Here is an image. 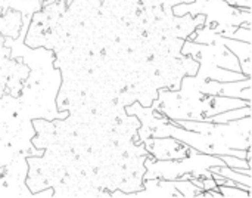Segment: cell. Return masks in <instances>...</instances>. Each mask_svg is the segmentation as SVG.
Listing matches in <instances>:
<instances>
[{"mask_svg":"<svg viewBox=\"0 0 252 198\" xmlns=\"http://www.w3.org/2000/svg\"><path fill=\"white\" fill-rule=\"evenodd\" d=\"M219 191L223 197L227 198H250L251 193L239 188V187H227V185H219Z\"/></svg>","mask_w":252,"mask_h":198,"instance_id":"4","label":"cell"},{"mask_svg":"<svg viewBox=\"0 0 252 198\" xmlns=\"http://www.w3.org/2000/svg\"><path fill=\"white\" fill-rule=\"evenodd\" d=\"M220 41L238 58L239 65H241V71L242 74H245L247 77H251L252 73V46L251 41H242V40H235V39H229V37H223L220 36Z\"/></svg>","mask_w":252,"mask_h":198,"instance_id":"1","label":"cell"},{"mask_svg":"<svg viewBox=\"0 0 252 198\" xmlns=\"http://www.w3.org/2000/svg\"><path fill=\"white\" fill-rule=\"evenodd\" d=\"M232 6H244V7H251V0H223Z\"/></svg>","mask_w":252,"mask_h":198,"instance_id":"5","label":"cell"},{"mask_svg":"<svg viewBox=\"0 0 252 198\" xmlns=\"http://www.w3.org/2000/svg\"><path fill=\"white\" fill-rule=\"evenodd\" d=\"M208 170H210V172H214V173H219V175H221V176H224V178H227V179H232V181H235V182H238V184H244V185H247V187H252L251 175L238 172V170H235V169H230V167H227L226 164H224V166H211Z\"/></svg>","mask_w":252,"mask_h":198,"instance_id":"2","label":"cell"},{"mask_svg":"<svg viewBox=\"0 0 252 198\" xmlns=\"http://www.w3.org/2000/svg\"><path fill=\"white\" fill-rule=\"evenodd\" d=\"M224 164L230 169H241V170H251V161H247L245 158H239L235 156H219Z\"/></svg>","mask_w":252,"mask_h":198,"instance_id":"3","label":"cell"}]
</instances>
